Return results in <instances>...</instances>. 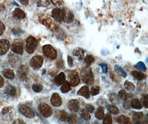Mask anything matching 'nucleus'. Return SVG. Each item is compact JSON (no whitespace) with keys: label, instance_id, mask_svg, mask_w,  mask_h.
Returning a JSON list of instances; mask_svg holds the SVG:
<instances>
[{"label":"nucleus","instance_id":"nucleus-1","mask_svg":"<svg viewBox=\"0 0 148 124\" xmlns=\"http://www.w3.org/2000/svg\"><path fill=\"white\" fill-rule=\"evenodd\" d=\"M82 81L88 85H92L94 83V76L91 68L89 66L83 67L81 72Z\"/></svg>","mask_w":148,"mask_h":124},{"label":"nucleus","instance_id":"nucleus-2","mask_svg":"<svg viewBox=\"0 0 148 124\" xmlns=\"http://www.w3.org/2000/svg\"><path fill=\"white\" fill-rule=\"evenodd\" d=\"M42 51L44 55L51 60H53L57 58V52L54 47L49 44H47L43 46Z\"/></svg>","mask_w":148,"mask_h":124},{"label":"nucleus","instance_id":"nucleus-3","mask_svg":"<svg viewBox=\"0 0 148 124\" xmlns=\"http://www.w3.org/2000/svg\"><path fill=\"white\" fill-rule=\"evenodd\" d=\"M38 46V41L33 36H29L26 39V50L28 54H32Z\"/></svg>","mask_w":148,"mask_h":124},{"label":"nucleus","instance_id":"nucleus-4","mask_svg":"<svg viewBox=\"0 0 148 124\" xmlns=\"http://www.w3.org/2000/svg\"><path fill=\"white\" fill-rule=\"evenodd\" d=\"M38 110L40 115L45 118H48L53 114V110L51 107L45 103H41L38 106Z\"/></svg>","mask_w":148,"mask_h":124},{"label":"nucleus","instance_id":"nucleus-5","mask_svg":"<svg viewBox=\"0 0 148 124\" xmlns=\"http://www.w3.org/2000/svg\"><path fill=\"white\" fill-rule=\"evenodd\" d=\"M43 58L40 55H36L32 57L30 60L29 64L34 69L37 70L40 68L43 65Z\"/></svg>","mask_w":148,"mask_h":124},{"label":"nucleus","instance_id":"nucleus-6","mask_svg":"<svg viewBox=\"0 0 148 124\" xmlns=\"http://www.w3.org/2000/svg\"><path fill=\"white\" fill-rule=\"evenodd\" d=\"M11 50L17 55H22L23 52V44L21 40H16L11 46Z\"/></svg>","mask_w":148,"mask_h":124},{"label":"nucleus","instance_id":"nucleus-7","mask_svg":"<svg viewBox=\"0 0 148 124\" xmlns=\"http://www.w3.org/2000/svg\"><path fill=\"white\" fill-rule=\"evenodd\" d=\"M18 110L22 115L28 118H34L35 115L34 110L26 105H21L19 106Z\"/></svg>","mask_w":148,"mask_h":124},{"label":"nucleus","instance_id":"nucleus-8","mask_svg":"<svg viewBox=\"0 0 148 124\" xmlns=\"http://www.w3.org/2000/svg\"><path fill=\"white\" fill-rule=\"evenodd\" d=\"M28 68L26 65H21L18 67L17 74L18 78L21 81H26L27 79V75L28 73Z\"/></svg>","mask_w":148,"mask_h":124},{"label":"nucleus","instance_id":"nucleus-9","mask_svg":"<svg viewBox=\"0 0 148 124\" xmlns=\"http://www.w3.org/2000/svg\"><path fill=\"white\" fill-rule=\"evenodd\" d=\"M53 18L58 22H62L64 20V14L62 9L59 8H55L52 12Z\"/></svg>","mask_w":148,"mask_h":124},{"label":"nucleus","instance_id":"nucleus-10","mask_svg":"<svg viewBox=\"0 0 148 124\" xmlns=\"http://www.w3.org/2000/svg\"><path fill=\"white\" fill-rule=\"evenodd\" d=\"M69 78L70 79L69 83L71 86L75 87L79 85L80 82V79L78 75V73L76 71H71L69 74Z\"/></svg>","mask_w":148,"mask_h":124},{"label":"nucleus","instance_id":"nucleus-11","mask_svg":"<svg viewBox=\"0 0 148 124\" xmlns=\"http://www.w3.org/2000/svg\"><path fill=\"white\" fill-rule=\"evenodd\" d=\"M62 10L63 11V14H64L63 21L67 23H72L73 21L74 18V14L73 13V12L67 8H63V9Z\"/></svg>","mask_w":148,"mask_h":124},{"label":"nucleus","instance_id":"nucleus-12","mask_svg":"<svg viewBox=\"0 0 148 124\" xmlns=\"http://www.w3.org/2000/svg\"><path fill=\"white\" fill-rule=\"evenodd\" d=\"M10 44L8 40L6 39L0 40V55L5 54L9 50Z\"/></svg>","mask_w":148,"mask_h":124},{"label":"nucleus","instance_id":"nucleus-13","mask_svg":"<svg viewBox=\"0 0 148 124\" xmlns=\"http://www.w3.org/2000/svg\"><path fill=\"white\" fill-rule=\"evenodd\" d=\"M68 108L72 112H76L79 110V103L77 99H72L68 103Z\"/></svg>","mask_w":148,"mask_h":124},{"label":"nucleus","instance_id":"nucleus-14","mask_svg":"<svg viewBox=\"0 0 148 124\" xmlns=\"http://www.w3.org/2000/svg\"><path fill=\"white\" fill-rule=\"evenodd\" d=\"M51 103L55 107H58L62 105V99L60 96L57 93H53L51 99Z\"/></svg>","mask_w":148,"mask_h":124},{"label":"nucleus","instance_id":"nucleus-15","mask_svg":"<svg viewBox=\"0 0 148 124\" xmlns=\"http://www.w3.org/2000/svg\"><path fill=\"white\" fill-rule=\"evenodd\" d=\"M134 96L132 93H128L124 99V102L123 104V108L125 109H130L131 108V103L133 99Z\"/></svg>","mask_w":148,"mask_h":124},{"label":"nucleus","instance_id":"nucleus-16","mask_svg":"<svg viewBox=\"0 0 148 124\" xmlns=\"http://www.w3.org/2000/svg\"><path fill=\"white\" fill-rule=\"evenodd\" d=\"M65 80H66V75L64 73L61 72L60 74H58L57 76H56L54 77L53 79V82L56 85L60 86L63 84V83L65 82Z\"/></svg>","mask_w":148,"mask_h":124},{"label":"nucleus","instance_id":"nucleus-17","mask_svg":"<svg viewBox=\"0 0 148 124\" xmlns=\"http://www.w3.org/2000/svg\"><path fill=\"white\" fill-rule=\"evenodd\" d=\"M77 95L81 96L82 97H84V98L88 99L90 97V91L88 88V87L87 85H84L79 90L77 91Z\"/></svg>","mask_w":148,"mask_h":124},{"label":"nucleus","instance_id":"nucleus-18","mask_svg":"<svg viewBox=\"0 0 148 124\" xmlns=\"http://www.w3.org/2000/svg\"><path fill=\"white\" fill-rule=\"evenodd\" d=\"M54 34L57 39L63 41L66 39V34L64 31L60 28H56L54 29Z\"/></svg>","mask_w":148,"mask_h":124},{"label":"nucleus","instance_id":"nucleus-19","mask_svg":"<svg viewBox=\"0 0 148 124\" xmlns=\"http://www.w3.org/2000/svg\"><path fill=\"white\" fill-rule=\"evenodd\" d=\"M56 117L62 121H67L68 114L65 110H57L55 113Z\"/></svg>","mask_w":148,"mask_h":124},{"label":"nucleus","instance_id":"nucleus-20","mask_svg":"<svg viewBox=\"0 0 148 124\" xmlns=\"http://www.w3.org/2000/svg\"><path fill=\"white\" fill-rule=\"evenodd\" d=\"M73 54L75 56L77 57L79 60H82L84 57V51L81 47H77L74 49Z\"/></svg>","mask_w":148,"mask_h":124},{"label":"nucleus","instance_id":"nucleus-21","mask_svg":"<svg viewBox=\"0 0 148 124\" xmlns=\"http://www.w3.org/2000/svg\"><path fill=\"white\" fill-rule=\"evenodd\" d=\"M104 108L103 106H99L95 112V117L98 120H103L104 117Z\"/></svg>","mask_w":148,"mask_h":124},{"label":"nucleus","instance_id":"nucleus-22","mask_svg":"<svg viewBox=\"0 0 148 124\" xmlns=\"http://www.w3.org/2000/svg\"><path fill=\"white\" fill-rule=\"evenodd\" d=\"M13 14H14V17H16L18 19H20V20L23 19L26 17V14H25V13L24 12V11H22L20 8H17L15 9Z\"/></svg>","mask_w":148,"mask_h":124},{"label":"nucleus","instance_id":"nucleus-23","mask_svg":"<svg viewBox=\"0 0 148 124\" xmlns=\"http://www.w3.org/2000/svg\"><path fill=\"white\" fill-rule=\"evenodd\" d=\"M132 75L135 79H137L139 81H142L146 78V75L141 71H133L132 72Z\"/></svg>","mask_w":148,"mask_h":124},{"label":"nucleus","instance_id":"nucleus-24","mask_svg":"<svg viewBox=\"0 0 148 124\" xmlns=\"http://www.w3.org/2000/svg\"><path fill=\"white\" fill-rule=\"evenodd\" d=\"M131 107L133 108V109L139 110V109H141L143 106H142V105H141L140 102L139 101V100L137 98H135V99H133L132 101Z\"/></svg>","mask_w":148,"mask_h":124},{"label":"nucleus","instance_id":"nucleus-25","mask_svg":"<svg viewBox=\"0 0 148 124\" xmlns=\"http://www.w3.org/2000/svg\"><path fill=\"white\" fill-rule=\"evenodd\" d=\"M2 75L7 79H13L14 77V74L12 70L10 69H5L2 71Z\"/></svg>","mask_w":148,"mask_h":124},{"label":"nucleus","instance_id":"nucleus-26","mask_svg":"<svg viewBox=\"0 0 148 124\" xmlns=\"http://www.w3.org/2000/svg\"><path fill=\"white\" fill-rule=\"evenodd\" d=\"M6 91L9 96L11 97H14L16 94V89L15 87L11 85H8L6 87Z\"/></svg>","mask_w":148,"mask_h":124},{"label":"nucleus","instance_id":"nucleus-27","mask_svg":"<svg viewBox=\"0 0 148 124\" xmlns=\"http://www.w3.org/2000/svg\"><path fill=\"white\" fill-rule=\"evenodd\" d=\"M117 122L119 124H129L130 122V120L127 117L121 115L117 119Z\"/></svg>","mask_w":148,"mask_h":124},{"label":"nucleus","instance_id":"nucleus-28","mask_svg":"<svg viewBox=\"0 0 148 124\" xmlns=\"http://www.w3.org/2000/svg\"><path fill=\"white\" fill-rule=\"evenodd\" d=\"M144 115L142 112H134L133 114V119L136 122H139L143 118Z\"/></svg>","mask_w":148,"mask_h":124},{"label":"nucleus","instance_id":"nucleus-29","mask_svg":"<svg viewBox=\"0 0 148 124\" xmlns=\"http://www.w3.org/2000/svg\"><path fill=\"white\" fill-rule=\"evenodd\" d=\"M114 70L119 76H122L123 77H126L127 76L126 72L124 71V70L121 68V66L119 65L115 66Z\"/></svg>","mask_w":148,"mask_h":124},{"label":"nucleus","instance_id":"nucleus-30","mask_svg":"<svg viewBox=\"0 0 148 124\" xmlns=\"http://www.w3.org/2000/svg\"><path fill=\"white\" fill-rule=\"evenodd\" d=\"M107 110L110 113H111L112 114H114V115L118 114L119 112V109L113 105H107Z\"/></svg>","mask_w":148,"mask_h":124},{"label":"nucleus","instance_id":"nucleus-31","mask_svg":"<svg viewBox=\"0 0 148 124\" xmlns=\"http://www.w3.org/2000/svg\"><path fill=\"white\" fill-rule=\"evenodd\" d=\"M71 85L68 81H65L61 87V91L63 93H66L70 91Z\"/></svg>","mask_w":148,"mask_h":124},{"label":"nucleus","instance_id":"nucleus-32","mask_svg":"<svg viewBox=\"0 0 148 124\" xmlns=\"http://www.w3.org/2000/svg\"><path fill=\"white\" fill-rule=\"evenodd\" d=\"M110 102L113 104L116 105L119 103V98L117 96V94L115 93H113L110 94V98H109Z\"/></svg>","mask_w":148,"mask_h":124},{"label":"nucleus","instance_id":"nucleus-33","mask_svg":"<svg viewBox=\"0 0 148 124\" xmlns=\"http://www.w3.org/2000/svg\"><path fill=\"white\" fill-rule=\"evenodd\" d=\"M77 120H78L77 115L75 114H72L68 117L67 121L69 124H75L77 123Z\"/></svg>","mask_w":148,"mask_h":124},{"label":"nucleus","instance_id":"nucleus-34","mask_svg":"<svg viewBox=\"0 0 148 124\" xmlns=\"http://www.w3.org/2000/svg\"><path fill=\"white\" fill-rule=\"evenodd\" d=\"M94 61V57L92 55H88L84 58V62L87 66L91 65Z\"/></svg>","mask_w":148,"mask_h":124},{"label":"nucleus","instance_id":"nucleus-35","mask_svg":"<svg viewBox=\"0 0 148 124\" xmlns=\"http://www.w3.org/2000/svg\"><path fill=\"white\" fill-rule=\"evenodd\" d=\"M80 115H81V117L82 119H84L88 121L91 118V117H90V114H89V112L83 109H81V111H80Z\"/></svg>","mask_w":148,"mask_h":124},{"label":"nucleus","instance_id":"nucleus-36","mask_svg":"<svg viewBox=\"0 0 148 124\" xmlns=\"http://www.w3.org/2000/svg\"><path fill=\"white\" fill-rule=\"evenodd\" d=\"M103 124H112V117L110 114L107 113L103 118Z\"/></svg>","mask_w":148,"mask_h":124},{"label":"nucleus","instance_id":"nucleus-37","mask_svg":"<svg viewBox=\"0 0 148 124\" xmlns=\"http://www.w3.org/2000/svg\"><path fill=\"white\" fill-rule=\"evenodd\" d=\"M124 87L125 89L129 91H133L135 88L134 85H133V83L128 81H126L124 82Z\"/></svg>","mask_w":148,"mask_h":124},{"label":"nucleus","instance_id":"nucleus-38","mask_svg":"<svg viewBox=\"0 0 148 124\" xmlns=\"http://www.w3.org/2000/svg\"><path fill=\"white\" fill-rule=\"evenodd\" d=\"M135 67L137 68V69H138L140 71H142V72H145L146 71H147V67H146V66L145 65V64L143 62H141V61H140V62H138L136 64V65H135Z\"/></svg>","mask_w":148,"mask_h":124},{"label":"nucleus","instance_id":"nucleus-39","mask_svg":"<svg viewBox=\"0 0 148 124\" xmlns=\"http://www.w3.org/2000/svg\"><path fill=\"white\" fill-rule=\"evenodd\" d=\"M8 61L10 64L12 66H14L16 64V62L17 61V57H16L14 55L12 54H10V55H8Z\"/></svg>","mask_w":148,"mask_h":124},{"label":"nucleus","instance_id":"nucleus-40","mask_svg":"<svg viewBox=\"0 0 148 124\" xmlns=\"http://www.w3.org/2000/svg\"><path fill=\"white\" fill-rule=\"evenodd\" d=\"M99 91H100V87L99 86L94 85L91 88L90 94H91V95H92L93 96H94L98 94L99 93Z\"/></svg>","mask_w":148,"mask_h":124},{"label":"nucleus","instance_id":"nucleus-41","mask_svg":"<svg viewBox=\"0 0 148 124\" xmlns=\"http://www.w3.org/2000/svg\"><path fill=\"white\" fill-rule=\"evenodd\" d=\"M43 89V86L40 85H32V89L34 92L39 93Z\"/></svg>","mask_w":148,"mask_h":124},{"label":"nucleus","instance_id":"nucleus-42","mask_svg":"<svg viewBox=\"0 0 148 124\" xmlns=\"http://www.w3.org/2000/svg\"><path fill=\"white\" fill-rule=\"evenodd\" d=\"M148 94H145L142 98V103L144 107L147 108L148 107Z\"/></svg>","mask_w":148,"mask_h":124},{"label":"nucleus","instance_id":"nucleus-43","mask_svg":"<svg viewBox=\"0 0 148 124\" xmlns=\"http://www.w3.org/2000/svg\"><path fill=\"white\" fill-rule=\"evenodd\" d=\"M127 93L126 91H125L124 89L121 90L120 91L118 92V96L121 99H124L125 97V96H127Z\"/></svg>","mask_w":148,"mask_h":124},{"label":"nucleus","instance_id":"nucleus-44","mask_svg":"<svg viewBox=\"0 0 148 124\" xmlns=\"http://www.w3.org/2000/svg\"><path fill=\"white\" fill-rule=\"evenodd\" d=\"M95 110L94 106L92 104H87L86 106V110L89 112H93Z\"/></svg>","mask_w":148,"mask_h":124},{"label":"nucleus","instance_id":"nucleus-45","mask_svg":"<svg viewBox=\"0 0 148 124\" xmlns=\"http://www.w3.org/2000/svg\"><path fill=\"white\" fill-rule=\"evenodd\" d=\"M99 65L101 66L102 71L104 73H107L108 72V66L105 64H101Z\"/></svg>","mask_w":148,"mask_h":124},{"label":"nucleus","instance_id":"nucleus-46","mask_svg":"<svg viewBox=\"0 0 148 124\" xmlns=\"http://www.w3.org/2000/svg\"><path fill=\"white\" fill-rule=\"evenodd\" d=\"M68 64L70 67H72V66L73 65V59L72 58L71 56H70L69 55H68L67 56Z\"/></svg>","mask_w":148,"mask_h":124},{"label":"nucleus","instance_id":"nucleus-47","mask_svg":"<svg viewBox=\"0 0 148 124\" xmlns=\"http://www.w3.org/2000/svg\"><path fill=\"white\" fill-rule=\"evenodd\" d=\"M5 30V26L3 23L0 21V35H1Z\"/></svg>","mask_w":148,"mask_h":124},{"label":"nucleus","instance_id":"nucleus-48","mask_svg":"<svg viewBox=\"0 0 148 124\" xmlns=\"http://www.w3.org/2000/svg\"><path fill=\"white\" fill-rule=\"evenodd\" d=\"M11 108L10 106H6L5 108H3L2 110V114H6L8 112L11 110Z\"/></svg>","mask_w":148,"mask_h":124},{"label":"nucleus","instance_id":"nucleus-49","mask_svg":"<svg viewBox=\"0 0 148 124\" xmlns=\"http://www.w3.org/2000/svg\"><path fill=\"white\" fill-rule=\"evenodd\" d=\"M12 33L15 35H19L22 32V31L20 29H17V28H14L12 30Z\"/></svg>","mask_w":148,"mask_h":124},{"label":"nucleus","instance_id":"nucleus-50","mask_svg":"<svg viewBox=\"0 0 148 124\" xmlns=\"http://www.w3.org/2000/svg\"><path fill=\"white\" fill-rule=\"evenodd\" d=\"M13 124H26V123L22 119L15 120L13 122Z\"/></svg>","mask_w":148,"mask_h":124},{"label":"nucleus","instance_id":"nucleus-51","mask_svg":"<svg viewBox=\"0 0 148 124\" xmlns=\"http://www.w3.org/2000/svg\"><path fill=\"white\" fill-rule=\"evenodd\" d=\"M78 124H89V122L88 121V120H86L84 119H82L81 120H79L78 121Z\"/></svg>","mask_w":148,"mask_h":124},{"label":"nucleus","instance_id":"nucleus-52","mask_svg":"<svg viewBox=\"0 0 148 124\" xmlns=\"http://www.w3.org/2000/svg\"><path fill=\"white\" fill-rule=\"evenodd\" d=\"M5 83V80L3 78L0 76V88H2Z\"/></svg>","mask_w":148,"mask_h":124},{"label":"nucleus","instance_id":"nucleus-53","mask_svg":"<svg viewBox=\"0 0 148 124\" xmlns=\"http://www.w3.org/2000/svg\"><path fill=\"white\" fill-rule=\"evenodd\" d=\"M20 2L25 6H27V5L28 4V3H29L28 1H20Z\"/></svg>","mask_w":148,"mask_h":124},{"label":"nucleus","instance_id":"nucleus-54","mask_svg":"<svg viewBox=\"0 0 148 124\" xmlns=\"http://www.w3.org/2000/svg\"><path fill=\"white\" fill-rule=\"evenodd\" d=\"M5 9V7L3 4H0V12L3 11Z\"/></svg>","mask_w":148,"mask_h":124},{"label":"nucleus","instance_id":"nucleus-55","mask_svg":"<svg viewBox=\"0 0 148 124\" xmlns=\"http://www.w3.org/2000/svg\"><path fill=\"white\" fill-rule=\"evenodd\" d=\"M135 124H148V121L146 120V121H145L144 122H143V123H141L140 121H139V122H136Z\"/></svg>","mask_w":148,"mask_h":124},{"label":"nucleus","instance_id":"nucleus-56","mask_svg":"<svg viewBox=\"0 0 148 124\" xmlns=\"http://www.w3.org/2000/svg\"><path fill=\"white\" fill-rule=\"evenodd\" d=\"M93 124H99V123H98V122H97V121H95V122H94V123H93Z\"/></svg>","mask_w":148,"mask_h":124}]
</instances>
